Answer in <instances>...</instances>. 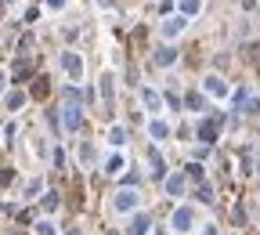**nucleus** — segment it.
Masks as SVG:
<instances>
[{"label":"nucleus","mask_w":260,"mask_h":235,"mask_svg":"<svg viewBox=\"0 0 260 235\" xmlns=\"http://www.w3.org/2000/svg\"><path fill=\"white\" fill-rule=\"evenodd\" d=\"M134 188H137V185H134ZM134 188H123V192H116L112 206H116L119 213H130V210H134V206H137V192H134Z\"/></svg>","instance_id":"nucleus-1"},{"label":"nucleus","mask_w":260,"mask_h":235,"mask_svg":"<svg viewBox=\"0 0 260 235\" xmlns=\"http://www.w3.org/2000/svg\"><path fill=\"white\" fill-rule=\"evenodd\" d=\"M62 65H65V72H69L72 80H80V76H83V58H80V54L65 51V54H62Z\"/></svg>","instance_id":"nucleus-2"},{"label":"nucleus","mask_w":260,"mask_h":235,"mask_svg":"<svg viewBox=\"0 0 260 235\" xmlns=\"http://www.w3.org/2000/svg\"><path fill=\"white\" fill-rule=\"evenodd\" d=\"M101 109H105V116L116 109V94H112V76H101Z\"/></svg>","instance_id":"nucleus-3"},{"label":"nucleus","mask_w":260,"mask_h":235,"mask_svg":"<svg viewBox=\"0 0 260 235\" xmlns=\"http://www.w3.org/2000/svg\"><path fill=\"white\" fill-rule=\"evenodd\" d=\"M217 127H220V119H202L199 123V141L202 145H213V141H217Z\"/></svg>","instance_id":"nucleus-4"},{"label":"nucleus","mask_w":260,"mask_h":235,"mask_svg":"<svg viewBox=\"0 0 260 235\" xmlns=\"http://www.w3.org/2000/svg\"><path fill=\"white\" fill-rule=\"evenodd\" d=\"M173 228H177V232L192 228V206H177V210H173Z\"/></svg>","instance_id":"nucleus-5"},{"label":"nucleus","mask_w":260,"mask_h":235,"mask_svg":"<svg viewBox=\"0 0 260 235\" xmlns=\"http://www.w3.org/2000/svg\"><path fill=\"white\" fill-rule=\"evenodd\" d=\"M80 123H83L80 101H76V105H72V101H69V105H65V127H69V130H80Z\"/></svg>","instance_id":"nucleus-6"},{"label":"nucleus","mask_w":260,"mask_h":235,"mask_svg":"<svg viewBox=\"0 0 260 235\" xmlns=\"http://www.w3.org/2000/svg\"><path fill=\"white\" fill-rule=\"evenodd\" d=\"M25 105V94L22 91H7V98H4V109H11V112H18Z\"/></svg>","instance_id":"nucleus-7"},{"label":"nucleus","mask_w":260,"mask_h":235,"mask_svg":"<svg viewBox=\"0 0 260 235\" xmlns=\"http://www.w3.org/2000/svg\"><path fill=\"white\" fill-rule=\"evenodd\" d=\"M206 91L217 94V98H224V94H228V83L220 80V76H206Z\"/></svg>","instance_id":"nucleus-8"},{"label":"nucleus","mask_w":260,"mask_h":235,"mask_svg":"<svg viewBox=\"0 0 260 235\" xmlns=\"http://www.w3.org/2000/svg\"><path fill=\"white\" fill-rule=\"evenodd\" d=\"M184 181H188V174H173V177H166V192H170V195H181L184 192Z\"/></svg>","instance_id":"nucleus-9"},{"label":"nucleus","mask_w":260,"mask_h":235,"mask_svg":"<svg viewBox=\"0 0 260 235\" xmlns=\"http://www.w3.org/2000/svg\"><path fill=\"white\" fill-rule=\"evenodd\" d=\"M177 62V51H173V47H159V51H155V65H173Z\"/></svg>","instance_id":"nucleus-10"},{"label":"nucleus","mask_w":260,"mask_h":235,"mask_svg":"<svg viewBox=\"0 0 260 235\" xmlns=\"http://www.w3.org/2000/svg\"><path fill=\"white\" fill-rule=\"evenodd\" d=\"M148 134H152L155 141H163V138H170V127H166L163 119H152V123H148Z\"/></svg>","instance_id":"nucleus-11"},{"label":"nucleus","mask_w":260,"mask_h":235,"mask_svg":"<svg viewBox=\"0 0 260 235\" xmlns=\"http://www.w3.org/2000/svg\"><path fill=\"white\" fill-rule=\"evenodd\" d=\"M184 29V18H166L163 22V36H177Z\"/></svg>","instance_id":"nucleus-12"},{"label":"nucleus","mask_w":260,"mask_h":235,"mask_svg":"<svg viewBox=\"0 0 260 235\" xmlns=\"http://www.w3.org/2000/svg\"><path fill=\"white\" fill-rule=\"evenodd\" d=\"M36 72V65L33 62H22V65H15V83H22V80H29Z\"/></svg>","instance_id":"nucleus-13"},{"label":"nucleus","mask_w":260,"mask_h":235,"mask_svg":"<svg viewBox=\"0 0 260 235\" xmlns=\"http://www.w3.org/2000/svg\"><path fill=\"white\" fill-rule=\"evenodd\" d=\"M130 235H148V217L145 213H137V217L130 221Z\"/></svg>","instance_id":"nucleus-14"},{"label":"nucleus","mask_w":260,"mask_h":235,"mask_svg":"<svg viewBox=\"0 0 260 235\" xmlns=\"http://www.w3.org/2000/svg\"><path fill=\"white\" fill-rule=\"evenodd\" d=\"M40 206H43V213H54V210H58V192L40 195Z\"/></svg>","instance_id":"nucleus-15"},{"label":"nucleus","mask_w":260,"mask_h":235,"mask_svg":"<svg viewBox=\"0 0 260 235\" xmlns=\"http://www.w3.org/2000/svg\"><path fill=\"white\" fill-rule=\"evenodd\" d=\"M195 199H199V203H213V188L210 185H199V188H195Z\"/></svg>","instance_id":"nucleus-16"},{"label":"nucleus","mask_w":260,"mask_h":235,"mask_svg":"<svg viewBox=\"0 0 260 235\" xmlns=\"http://www.w3.org/2000/svg\"><path fill=\"white\" fill-rule=\"evenodd\" d=\"M108 141H112V145H123V141H127V130H123V127H108Z\"/></svg>","instance_id":"nucleus-17"},{"label":"nucleus","mask_w":260,"mask_h":235,"mask_svg":"<svg viewBox=\"0 0 260 235\" xmlns=\"http://www.w3.org/2000/svg\"><path fill=\"white\" fill-rule=\"evenodd\" d=\"M184 174H188V181H202V163H188Z\"/></svg>","instance_id":"nucleus-18"},{"label":"nucleus","mask_w":260,"mask_h":235,"mask_svg":"<svg viewBox=\"0 0 260 235\" xmlns=\"http://www.w3.org/2000/svg\"><path fill=\"white\" fill-rule=\"evenodd\" d=\"M141 98H145V105H148V109H159V105H163V98H159L155 91H145Z\"/></svg>","instance_id":"nucleus-19"},{"label":"nucleus","mask_w":260,"mask_h":235,"mask_svg":"<svg viewBox=\"0 0 260 235\" xmlns=\"http://www.w3.org/2000/svg\"><path fill=\"white\" fill-rule=\"evenodd\" d=\"M36 235H58V228H54V224H51L47 217H43L40 224H36Z\"/></svg>","instance_id":"nucleus-20"},{"label":"nucleus","mask_w":260,"mask_h":235,"mask_svg":"<svg viewBox=\"0 0 260 235\" xmlns=\"http://www.w3.org/2000/svg\"><path fill=\"white\" fill-rule=\"evenodd\" d=\"M152 170H155V177H163V174H166V163H163V156H159V152H152Z\"/></svg>","instance_id":"nucleus-21"},{"label":"nucleus","mask_w":260,"mask_h":235,"mask_svg":"<svg viewBox=\"0 0 260 235\" xmlns=\"http://www.w3.org/2000/svg\"><path fill=\"white\" fill-rule=\"evenodd\" d=\"M119 170H123V159H119V156H112V159L105 163V174H119Z\"/></svg>","instance_id":"nucleus-22"},{"label":"nucleus","mask_w":260,"mask_h":235,"mask_svg":"<svg viewBox=\"0 0 260 235\" xmlns=\"http://www.w3.org/2000/svg\"><path fill=\"white\" fill-rule=\"evenodd\" d=\"M184 105H188V109H202V105H206V98H202V94H188Z\"/></svg>","instance_id":"nucleus-23"},{"label":"nucleus","mask_w":260,"mask_h":235,"mask_svg":"<svg viewBox=\"0 0 260 235\" xmlns=\"http://www.w3.org/2000/svg\"><path fill=\"white\" fill-rule=\"evenodd\" d=\"M43 94H47V80H43V76H40V80H36V83H33V98H43Z\"/></svg>","instance_id":"nucleus-24"},{"label":"nucleus","mask_w":260,"mask_h":235,"mask_svg":"<svg viewBox=\"0 0 260 235\" xmlns=\"http://www.w3.org/2000/svg\"><path fill=\"white\" fill-rule=\"evenodd\" d=\"M181 11L184 15H195V11H199V0H181Z\"/></svg>","instance_id":"nucleus-25"},{"label":"nucleus","mask_w":260,"mask_h":235,"mask_svg":"<svg viewBox=\"0 0 260 235\" xmlns=\"http://www.w3.org/2000/svg\"><path fill=\"white\" fill-rule=\"evenodd\" d=\"M246 98H249L246 91H235V109H242V105H246Z\"/></svg>","instance_id":"nucleus-26"},{"label":"nucleus","mask_w":260,"mask_h":235,"mask_svg":"<svg viewBox=\"0 0 260 235\" xmlns=\"http://www.w3.org/2000/svg\"><path fill=\"white\" fill-rule=\"evenodd\" d=\"M11 138H15V123H7L4 127V145H11Z\"/></svg>","instance_id":"nucleus-27"},{"label":"nucleus","mask_w":260,"mask_h":235,"mask_svg":"<svg viewBox=\"0 0 260 235\" xmlns=\"http://www.w3.org/2000/svg\"><path fill=\"white\" fill-rule=\"evenodd\" d=\"M47 7H51V11H62V7H65V0H47Z\"/></svg>","instance_id":"nucleus-28"},{"label":"nucleus","mask_w":260,"mask_h":235,"mask_svg":"<svg viewBox=\"0 0 260 235\" xmlns=\"http://www.w3.org/2000/svg\"><path fill=\"white\" fill-rule=\"evenodd\" d=\"M238 4H242L246 11H249V7H257V0H238Z\"/></svg>","instance_id":"nucleus-29"},{"label":"nucleus","mask_w":260,"mask_h":235,"mask_svg":"<svg viewBox=\"0 0 260 235\" xmlns=\"http://www.w3.org/2000/svg\"><path fill=\"white\" fill-rule=\"evenodd\" d=\"M202 235H217V228H206V232H202Z\"/></svg>","instance_id":"nucleus-30"},{"label":"nucleus","mask_w":260,"mask_h":235,"mask_svg":"<svg viewBox=\"0 0 260 235\" xmlns=\"http://www.w3.org/2000/svg\"><path fill=\"white\" fill-rule=\"evenodd\" d=\"M98 4H101V7H108V4H112V0H98Z\"/></svg>","instance_id":"nucleus-31"},{"label":"nucleus","mask_w":260,"mask_h":235,"mask_svg":"<svg viewBox=\"0 0 260 235\" xmlns=\"http://www.w3.org/2000/svg\"><path fill=\"white\" fill-rule=\"evenodd\" d=\"M69 235H80V232H69Z\"/></svg>","instance_id":"nucleus-32"},{"label":"nucleus","mask_w":260,"mask_h":235,"mask_svg":"<svg viewBox=\"0 0 260 235\" xmlns=\"http://www.w3.org/2000/svg\"><path fill=\"white\" fill-rule=\"evenodd\" d=\"M7 4H11V0H7Z\"/></svg>","instance_id":"nucleus-33"}]
</instances>
